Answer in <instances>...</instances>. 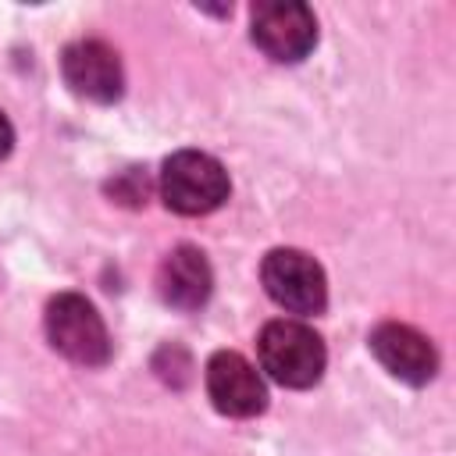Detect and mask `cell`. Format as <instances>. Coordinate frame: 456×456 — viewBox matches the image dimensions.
I'll return each mask as SVG.
<instances>
[{
    "label": "cell",
    "mask_w": 456,
    "mask_h": 456,
    "mask_svg": "<svg viewBox=\"0 0 456 456\" xmlns=\"http://www.w3.org/2000/svg\"><path fill=\"white\" fill-rule=\"evenodd\" d=\"M260 367L285 388H310L324 374V342L303 321H267L256 338Z\"/></svg>",
    "instance_id": "cell-1"
},
{
    "label": "cell",
    "mask_w": 456,
    "mask_h": 456,
    "mask_svg": "<svg viewBox=\"0 0 456 456\" xmlns=\"http://www.w3.org/2000/svg\"><path fill=\"white\" fill-rule=\"evenodd\" d=\"M160 196L175 214H185V217L210 214L228 200V171L210 153L178 150L164 160Z\"/></svg>",
    "instance_id": "cell-2"
},
{
    "label": "cell",
    "mask_w": 456,
    "mask_h": 456,
    "mask_svg": "<svg viewBox=\"0 0 456 456\" xmlns=\"http://www.w3.org/2000/svg\"><path fill=\"white\" fill-rule=\"evenodd\" d=\"M46 338L50 346L82 367H100L110 360V335L96 306L78 292H61L46 303Z\"/></svg>",
    "instance_id": "cell-3"
},
{
    "label": "cell",
    "mask_w": 456,
    "mask_h": 456,
    "mask_svg": "<svg viewBox=\"0 0 456 456\" xmlns=\"http://www.w3.org/2000/svg\"><path fill=\"white\" fill-rule=\"evenodd\" d=\"M267 296L289 314H321L328 303V281L321 264L303 249H271L260 264Z\"/></svg>",
    "instance_id": "cell-4"
},
{
    "label": "cell",
    "mask_w": 456,
    "mask_h": 456,
    "mask_svg": "<svg viewBox=\"0 0 456 456\" xmlns=\"http://www.w3.org/2000/svg\"><path fill=\"white\" fill-rule=\"evenodd\" d=\"M253 43L274 61H303L317 43L314 11L299 0H260L253 7Z\"/></svg>",
    "instance_id": "cell-5"
},
{
    "label": "cell",
    "mask_w": 456,
    "mask_h": 456,
    "mask_svg": "<svg viewBox=\"0 0 456 456\" xmlns=\"http://www.w3.org/2000/svg\"><path fill=\"white\" fill-rule=\"evenodd\" d=\"M61 75L68 89L93 103H114L125 89L118 53L103 39H78L61 53Z\"/></svg>",
    "instance_id": "cell-6"
},
{
    "label": "cell",
    "mask_w": 456,
    "mask_h": 456,
    "mask_svg": "<svg viewBox=\"0 0 456 456\" xmlns=\"http://www.w3.org/2000/svg\"><path fill=\"white\" fill-rule=\"evenodd\" d=\"M207 392H210V403L228 417H256L267 406V388L256 367L235 349H221L210 356Z\"/></svg>",
    "instance_id": "cell-7"
},
{
    "label": "cell",
    "mask_w": 456,
    "mask_h": 456,
    "mask_svg": "<svg viewBox=\"0 0 456 456\" xmlns=\"http://www.w3.org/2000/svg\"><path fill=\"white\" fill-rule=\"evenodd\" d=\"M370 353L392 378H399L406 385H424L438 370L435 346L417 328L399 324V321H385L370 331Z\"/></svg>",
    "instance_id": "cell-8"
},
{
    "label": "cell",
    "mask_w": 456,
    "mask_h": 456,
    "mask_svg": "<svg viewBox=\"0 0 456 456\" xmlns=\"http://www.w3.org/2000/svg\"><path fill=\"white\" fill-rule=\"evenodd\" d=\"M214 274L196 246H175L157 267V292L175 310H200L210 299Z\"/></svg>",
    "instance_id": "cell-9"
},
{
    "label": "cell",
    "mask_w": 456,
    "mask_h": 456,
    "mask_svg": "<svg viewBox=\"0 0 456 456\" xmlns=\"http://www.w3.org/2000/svg\"><path fill=\"white\" fill-rule=\"evenodd\" d=\"M146 175H139V167H128L121 178H114L107 185V192L118 200V203H128V207H142L146 203Z\"/></svg>",
    "instance_id": "cell-10"
},
{
    "label": "cell",
    "mask_w": 456,
    "mask_h": 456,
    "mask_svg": "<svg viewBox=\"0 0 456 456\" xmlns=\"http://www.w3.org/2000/svg\"><path fill=\"white\" fill-rule=\"evenodd\" d=\"M11 146H14V128H11V121H7V114L0 110V160L11 153Z\"/></svg>",
    "instance_id": "cell-11"
}]
</instances>
